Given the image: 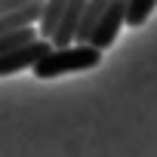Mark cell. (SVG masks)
Instances as JSON below:
<instances>
[{"instance_id": "1", "label": "cell", "mask_w": 157, "mask_h": 157, "mask_svg": "<svg viewBox=\"0 0 157 157\" xmlns=\"http://www.w3.org/2000/svg\"><path fill=\"white\" fill-rule=\"evenodd\" d=\"M99 62H102V49L74 43V46H68V49H52V52L34 68V77L49 80V77H62V74H71V71L96 68Z\"/></svg>"}, {"instance_id": "9", "label": "cell", "mask_w": 157, "mask_h": 157, "mask_svg": "<svg viewBox=\"0 0 157 157\" xmlns=\"http://www.w3.org/2000/svg\"><path fill=\"white\" fill-rule=\"evenodd\" d=\"M154 10H157V0H129V3H126V25L139 28Z\"/></svg>"}, {"instance_id": "3", "label": "cell", "mask_w": 157, "mask_h": 157, "mask_svg": "<svg viewBox=\"0 0 157 157\" xmlns=\"http://www.w3.org/2000/svg\"><path fill=\"white\" fill-rule=\"evenodd\" d=\"M123 22H126V3H123V0H111V6H108V13L102 16V25H99V31H96V37H93L90 46L108 49V46L117 40Z\"/></svg>"}, {"instance_id": "6", "label": "cell", "mask_w": 157, "mask_h": 157, "mask_svg": "<svg viewBox=\"0 0 157 157\" xmlns=\"http://www.w3.org/2000/svg\"><path fill=\"white\" fill-rule=\"evenodd\" d=\"M108 6H111V0H90V3H86L83 19H80V31H77V43H80V46L93 43V37H96V31L102 25V16L108 13Z\"/></svg>"}, {"instance_id": "4", "label": "cell", "mask_w": 157, "mask_h": 157, "mask_svg": "<svg viewBox=\"0 0 157 157\" xmlns=\"http://www.w3.org/2000/svg\"><path fill=\"white\" fill-rule=\"evenodd\" d=\"M43 10H46V3L31 0L28 6H22V10H16L10 16H0V37L13 34V31H25V28H37L40 19H43Z\"/></svg>"}, {"instance_id": "5", "label": "cell", "mask_w": 157, "mask_h": 157, "mask_svg": "<svg viewBox=\"0 0 157 157\" xmlns=\"http://www.w3.org/2000/svg\"><path fill=\"white\" fill-rule=\"evenodd\" d=\"M83 10H86L83 0H68V13H65V19H62V25H59V31L52 37V46L56 49H68V46L77 43V31H80Z\"/></svg>"}, {"instance_id": "7", "label": "cell", "mask_w": 157, "mask_h": 157, "mask_svg": "<svg viewBox=\"0 0 157 157\" xmlns=\"http://www.w3.org/2000/svg\"><path fill=\"white\" fill-rule=\"evenodd\" d=\"M65 13H68V0H49V3H46V10H43V19H40V25H37V31H40V40L52 43V37H56V31H59V25H62Z\"/></svg>"}, {"instance_id": "8", "label": "cell", "mask_w": 157, "mask_h": 157, "mask_svg": "<svg viewBox=\"0 0 157 157\" xmlns=\"http://www.w3.org/2000/svg\"><path fill=\"white\" fill-rule=\"evenodd\" d=\"M40 40V31L37 28H25V31H13V34H3L0 37V56H10V52H19L31 43Z\"/></svg>"}, {"instance_id": "2", "label": "cell", "mask_w": 157, "mask_h": 157, "mask_svg": "<svg viewBox=\"0 0 157 157\" xmlns=\"http://www.w3.org/2000/svg\"><path fill=\"white\" fill-rule=\"evenodd\" d=\"M52 49H56L52 43L37 40V43H31V46H25V49H19V52L0 56V77H10V74H16V71H22V68H31V71H34Z\"/></svg>"}]
</instances>
